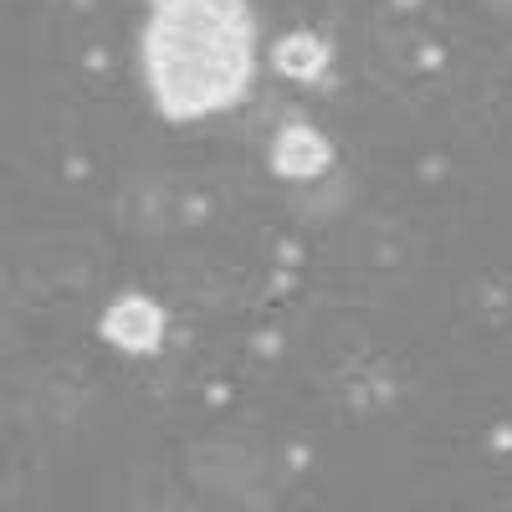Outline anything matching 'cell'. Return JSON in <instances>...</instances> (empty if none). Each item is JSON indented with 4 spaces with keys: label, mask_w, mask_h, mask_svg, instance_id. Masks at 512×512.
<instances>
[{
    "label": "cell",
    "mask_w": 512,
    "mask_h": 512,
    "mask_svg": "<svg viewBox=\"0 0 512 512\" xmlns=\"http://www.w3.org/2000/svg\"><path fill=\"white\" fill-rule=\"evenodd\" d=\"M144 82L169 123L236 108L256 72V21L246 0H154L139 36Z\"/></svg>",
    "instance_id": "6da1fadb"
},
{
    "label": "cell",
    "mask_w": 512,
    "mask_h": 512,
    "mask_svg": "<svg viewBox=\"0 0 512 512\" xmlns=\"http://www.w3.org/2000/svg\"><path fill=\"white\" fill-rule=\"evenodd\" d=\"M159 308L154 303H144V297H123V303L103 318V333L113 338V344H123V349H154L159 344Z\"/></svg>",
    "instance_id": "7a4b0ae2"
},
{
    "label": "cell",
    "mask_w": 512,
    "mask_h": 512,
    "mask_svg": "<svg viewBox=\"0 0 512 512\" xmlns=\"http://www.w3.org/2000/svg\"><path fill=\"white\" fill-rule=\"evenodd\" d=\"M272 164L282 169V175H313V169L328 164V144H323L318 134H308L303 123H297V128H287V134L277 139Z\"/></svg>",
    "instance_id": "3957f363"
},
{
    "label": "cell",
    "mask_w": 512,
    "mask_h": 512,
    "mask_svg": "<svg viewBox=\"0 0 512 512\" xmlns=\"http://www.w3.org/2000/svg\"><path fill=\"white\" fill-rule=\"evenodd\" d=\"M323 62H328V47H323V41H313V36H287V41H277V67L292 72V77H313Z\"/></svg>",
    "instance_id": "277c9868"
}]
</instances>
